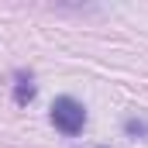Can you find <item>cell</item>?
Returning <instances> with one entry per match:
<instances>
[{
  "label": "cell",
  "mask_w": 148,
  "mask_h": 148,
  "mask_svg": "<svg viewBox=\"0 0 148 148\" xmlns=\"http://www.w3.org/2000/svg\"><path fill=\"white\" fill-rule=\"evenodd\" d=\"M52 124H55L62 134H79L83 124H86V110H83V103L73 100V97H59V100L52 103Z\"/></svg>",
  "instance_id": "cell-1"
},
{
  "label": "cell",
  "mask_w": 148,
  "mask_h": 148,
  "mask_svg": "<svg viewBox=\"0 0 148 148\" xmlns=\"http://www.w3.org/2000/svg\"><path fill=\"white\" fill-rule=\"evenodd\" d=\"M14 100L17 103H31L35 100V79H31V73H17L14 76Z\"/></svg>",
  "instance_id": "cell-2"
},
{
  "label": "cell",
  "mask_w": 148,
  "mask_h": 148,
  "mask_svg": "<svg viewBox=\"0 0 148 148\" xmlns=\"http://www.w3.org/2000/svg\"><path fill=\"white\" fill-rule=\"evenodd\" d=\"M124 134L127 138H148V117H127L124 121Z\"/></svg>",
  "instance_id": "cell-3"
}]
</instances>
